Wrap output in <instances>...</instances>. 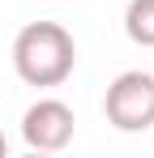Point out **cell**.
I'll list each match as a JSON object with an SVG mask.
<instances>
[{
	"mask_svg": "<svg viewBox=\"0 0 154 158\" xmlns=\"http://www.w3.org/2000/svg\"><path fill=\"white\" fill-rule=\"evenodd\" d=\"M77 69V43L60 22H30L13 39V73L30 90H56Z\"/></svg>",
	"mask_w": 154,
	"mask_h": 158,
	"instance_id": "6da1fadb",
	"label": "cell"
},
{
	"mask_svg": "<svg viewBox=\"0 0 154 158\" xmlns=\"http://www.w3.org/2000/svg\"><path fill=\"white\" fill-rule=\"evenodd\" d=\"M103 115L120 132L154 128V73H141V69L120 73L103 94Z\"/></svg>",
	"mask_w": 154,
	"mask_h": 158,
	"instance_id": "7a4b0ae2",
	"label": "cell"
},
{
	"mask_svg": "<svg viewBox=\"0 0 154 158\" xmlns=\"http://www.w3.org/2000/svg\"><path fill=\"white\" fill-rule=\"evenodd\" d=\"M73 132H77V115H73V107L60 103V98H39V103L26 107V115H22V141L30 150H39V154L64 150L73 141Z\"/></svg>",
	"mask_w": 154,
	"mask_h": 158,
	"instance_id": "3957f363",
	"label": "cell"
},
{
	"mask_svg": "<svg viewBox=\"0 0 154 158\" xmlns=\"http://www.w3.org/2000/svg\"><path fill=\"white\" fill-rule=\"evenodd\" d=\"M124 34L137 43V47H154V0H128Z\"/></svg>",
	"mask_w": 154,
	"mask_h": 158,
	"instance_id": "277c9868",
	"label": "cell"
},
{
	"mask_svg": "<svg viewBox=\"0 0 154 158\" xmlns=\"http://www.w3.org/2000/svg\"><path fill=\"white\" fill-rule=\"evenodd\" d=\"M0 158H9V137L0 132Z\"/></svg>",
	"mask_w": 154,
	"mask_h": 158,
	"instance_id": "5b68a950",
	"label": "cell"
}]
</instances>
